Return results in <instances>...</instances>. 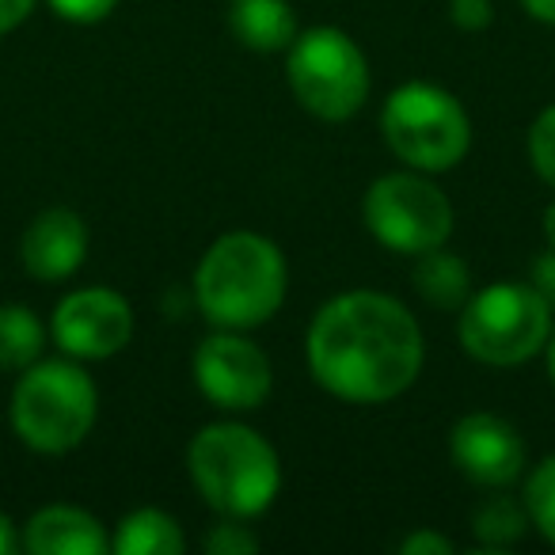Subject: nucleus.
<instances>
[{
  "label": "nucleus",
  "mask_w": 555,
  "mask_h": 555,
  "mask_svg": "<svg viewBox=\"0 0 555 555\" xmlns=\"http://www.w3.org/2000/svg\"><path fill=\"white\" fill-rule=\"evenodd\" d=\"M229 27L240 47L255 54H278L289 50L297 31V16L289 0H232L229 4Z\"/></svg>",
  "instance_id": "nucleus-14"
},
{
  "label": "nucleus",
  "mask_w": 555,
  "mask_h": 555,
  "mask_svg": "<svg viewBox=\"0 0 555 555\" xmlns=\"http://www.w3.org/2000/svg\"><path fill=\"white\" fill-rule=\"evenodd\" d=\"M286 255L259 232H224L202 255L194 297L209 324L247 332L259 327L286 301Z\"/></svg>",
  "instance_id": "nucleus-2"
},
{
  "label": "nucleus",
  "mask_w": 555,
  "mask_h": 555,
  "mask_svg": "<svg viewBox=\"0 0 555 555\" xmlns=\"http://www.w3.org/2000/svg\"><path fill=\"white\" fill-rule=\"evenodd\" d=\"M54 343L69 358L80 362H100L118 350H126L133 335V309L122 294L103 286L73 289L54 309Z\"/></svg>",
  "instance_id": "nucleus-10"
},
{
  "label": "nucleus",
  "mask_w": 555,
  "mask_h": 555,
  "mask_svg": "<svg viewBox=\"0 0 555 555\" xmlns=\"http://www.w3.org/2000/svg\"><path fill=\"white\" fill-rule=\"evenodd\" d=\"M453 464L479 487H509L525 472V441L514 423L491 411H472L449 434Z\"/></svg>",
  "instance_id": "nucleus-11"
},
{
  "label": "nucleus",
  "mask_w": 555,
  "mask_h": 555,
  "mask_svg": "<svg viewBox=\"0 0 555 555\" xmlns=\"http://www.w3.org/2000/svg\"><path fill=\"white\" fill-rule=\"evenodd\" d=\"M54 16L69 20V24H100L115 12L118 0H47Z\"/></svg>",
  "instance_id": "nucleus-22"
},
{
  "label": "nucleus",
  "mask_w": 555,
  "mask_h": 555,
  "mask_svg": "<svg viewBox=\"0 0 555 555\" xmlns=\"http://www.w3.org/2000/svg\"><path fill=\"white\" fill-rule=\"evenodd\" d=\"M400 552L403 555H449V552H453V544H449L446 537H438V532L418 529V532H411V537L403 540Z\"/></svg>",
  "instance_id": "nucleus-24"
},
{
  "label": "nucleus",
  "mask_w": 555,
  "mask_h": 555,
  "mask_svg": "<svg viewBox=\"0 0 555 555\" xmlns=\"http://www.w3.org/2000/svg\"><path fill=\"white\" fill-rule=\"evenodd\" d=\"M544 236H547V244L555 247V198H552V206H547V214H544Z\"/></svg>",
  "instance_id": "nucleus-29"
},
{
  "label": "nucleus",
  "mask_w": 555,
  "mask_h": 555,
  "mask_svg": "<svg viewBox=\"0 0 555 555\" xmlns=\"http://www.w3.org/2000/svg\"><path fill=\"white\" fill-rule=\"evenodd\" d=\"M186 547V537L179 521L164 509H133L118 521L115 537H111V552L115 555H176Z\"/></svg>",
  "instance_id": "nucleus-15"
},
{
  "label": "nucleus",
  "mask_w": 555,
  "mask_h": 555,
  "mask_svg": "<svg viewBox=\"0 0 555 555\" xmlns=\"http://www.w3.org/2000/svg\"><path fill=\"white\" fill-rule=\"evenodd\" d=\"M47 347L39 317L27 305H0V370H20L39 362Z\"/></svg>",
  "instance_id": "nucleus-17"
},
{
  "label": "nucleus",
  "mask_w": 555,
  "mask_h": 555,
  "mask_svg": "<svg viewBox=\"0 0 555 555\" xmlns=\"http://www.w3.org/2000/svg\"><path fill=\"white\" fill-rule=\"evenodd\" d=\"M309 370L347 403H388L423 373V332L396 297L354 289L317 312L309 327Z\"/></svg>",
  "instance_id": "nucleus-1"
},
{
  "label": "nucleus",
  "mask_w": 555,
  "mask_h": 555,
  "mask_svg": "<svg viewBox=\"0 0 555 555\" xmlns=\"http://www.w3.org/2000/svg\"><path fill=\"white\" fill-rule=\"evenodd\" d=\"M547 377H552V385H555V327H552V335H547Z\"/></svg>",
  "instance_id": "nucleus-30"
},
{
  "label": "nucleus",
  "mask_w": 555,
  "mask_h": 555,
  "mask_svg": "<svg viewBox=\"0 0 555 555\" xmlns=\"http://www.w3.org/2000/svg\"><path fill=\"white\" fill-rule=\"evenodd\" d=\"M461 347L483 365H521L547 347L552 305L537 286L494 282L461 309Z\"/></svg>",
  "instance_id": "nucleus-6"
},
{
  "label": "nucleus",
  "mask_w": 555,
  "mask_h": 555,
  "mask_svg": "<svg viewBox=\"0 0 555 555\" xmlns=\"http://www.w3.org/2000/svg\"><path fill=\"white\" fill-rule=\"evenodd\" d=\"M286 73L297 103L324 122L354 118L370 95V62L339 27H312L297 35Z\"/></svg>",
  "instance_id": "nucleus-7"
},
{
  "label": "nucleus",
  "mask_w": 555,
  "mask_h": 555,
  "mask_svg": "<svg viewBox=\"0 0 555 555\" xmlns=\"http://www.w3.org/2000/svg\"><path fill=\"white\" fill-rule=\"evenodd\" d=\"M525 509H529V525H537L540 537L555 547V456L532 468L525 483Z\"/></svg>",
  "instance_id": "nucleus-19"
},
{
  "label": "nucleus",
  "mask_w": 555,
  "mask_h": 555,
  "mask_svg": "<svg viewBox=\"0 0 555 555\" xmlns=\"http://www.w3.org/2000/svg\"><path fill=\"white\" fill-rule=\"evenodd\" d=\"M365 229L400 255H423L434 247H446L453 236V206L446 191L434 186L418 171H392L380 176L365 191L362 202Z\"/></svg>",
  "instance_id": "nucleus-8"
},
{
  "label": "nucleus",
  "mask_w": 555,
  "mask_h": 555,
  "mask_svg": "<svg viewBox=\"0 0 555 555\" xmlns=\"http://www.w3.org/2000/svg\"><path fill=\"white\" fill-rule=\"evenodd\" d=\"M380 130L396 156L415 171H449L468 156L472 122L456 95L438 85L396 88L380 111Z\"/></svg>",
  "instance_id": "nucleus-5"
},
{
  "label": "nucleus",
  "mask_w": 555,
  "mask_h": 555,
  "mask_svg": "<svg viewBox=\"0 0 555 555\" xmlns=\"http://www.w3.org/2000/svg\"><path fill=\"white\" fill-rule=\"evenodd\" d=\"M35 0H0V35L16 31L27 16H31Z\"/></svg>",
  "instance_id": "nucleus-26"
},
{
  "label": "nucleus",
  "mask_w": 555,
  "mask_h": 555,
  "mask_svg": "<svg viewBox=\"0 0 555 555\" xmlns=\"http://www.w3.org/2000/svg\"><path fill=\"white\" fill-rule=\"evenodd\" d=\"M453 4V24L464 31H479L491 24V4L487 0H449Z\"/></svg>",
  "instance_id": "nucleus-23"
},
{
  "label": "nucleus",
  "mask_w": 555,
  "mask_h": 555,
  "mask_svg": "<svg viewBox=\"0 0 555 555\" xmlns=\"http://www.w3.org/2000/svg\"><path fill=\"white\" fill-rule=\"evenodd\" d=\"M532 286H537L540 294H544V301L555 309V247L537 259V267H532Z\"/></svg>",
  "instance_id": "nucleus-25"
},
{
  "label": "nucleus",
  "mask_w": 555,
  "mask_h": 555,
  "mask_svg": "<svg viewBox=\"0 0 555 555\" xmlns=\"http://www.w3.org/2000/svg\"><path fill=\"white\" fill-rule=\"evenodd\" d=\"M24 547V540L16 537V525H12L9 514H0V555H12Z\"/></svg>",
  "instance_id": "nucleus-27"
},
{
  "label": "nucleus",
  "mask_w": 555,
  "mask_h": 555,
  "mask_svg": "<svg viewBox=\"0 0 555 555\" xmlns=\"http://www.w3.org/2000/svg\"><path fill=\"white\" fill-rule=\"evenodd\" d=\"M415 289L423 294V301L434 305V309L456 312V309H464L472 297L468 267H464V259L441 251V247L423 251L418 255V267H415Z\"/></svg>",
  "instance_id": "nucleus-16"
},
{
  "label": "nucleus",
  "mask_w": 555,
  "mask_h": 555,
  "mask_svg": "<svg viewBox=\"0 0 555 555\" xmlns=\"http://www.w3.org/2000/svg\"><path fill=\"white\" fill-rule=\"evenodd\" d=\"M24 552L31 555H103L111 552V537L100 517L80 506H47L24 525Z\"/></svg>",
  "instance_id": "nucleus-13"
},
{
  "label": "nucleus",
  "mask_w": 555,
  "mask_h": 555,
  "mask_svg": "<svg viewBox=\"0 0 555 555\" xmlns=\"http://www.w3.org/2000/svg\"><path fill=\"white\" fill-rule=\"evenodd\" d=\"M525 525H529V509L521 502L506 499V494H494L483 506L476 509V521L472 532L479 537V544L487 547H509L525 537Z\"/></svg>",
  "instance_id": "nucleus-18"
},
{
  "label": "nucleus",
  "mask_w": 555,
  "mask_h": 555,
  "mask_svg": "<svg viewBox=\"0 0 555 555\" xmlns=\"http://www.w3.org/2000/svg\"><path fill=\"white\" fill-rule=\"evenodd\" d=\"M259 547V540L247 532V525L240 521V517H224L221 525H214V529L206 532V552L214 555H247Z\"/></svg>",
  "instance_id": "nucleus-21"
},
{
  "label": "nucleus",
  "mask_w": 555,
  "mask_h": 555,
  "mask_svg": "<svg viewBox=\"0 0 555 555\" xmlns=\"http://www.w3.org/2000/svg\"><path fill=\"white\" fill-rule=\"evenodd\" d=\"M186 468L206 506L240 521L270 509L282 487V464L274 446L240 423L202 426L186 449Z\"/></svg>",
  "instance_id": "nucleus-3"
},
{
  "label": "nucleus",
  "mask_w": 555,
  "mask_h": 555,
  "mask_svg": "<svg viewBox=\"0 0 555 555\" xmlns=\"http://www.w3.org/2000/svg\"><path fill=\"white\" fill-rule=\"evenodd\" d=\"M529 160L544 183L555 186V103L540 111L537 122L529 130Z\"/></svg>",
  "instance_id": "nucleus-20"
},
{
  "label": "nucleus",
  "mask_w": 555,
  "mask_h": 555,
  "mask_svg": "<svg viewBox=\"0 0 555 555\" xmlns=\"http://www.w3.org/2000/svg\"><path fill=\"white\" fill-rule=\"evenodd\" d=\"M24 267L39 282H65L80 270L88 255V224L73 209H47L24 232Z\"/></svg>",
  "instance_id": "nucleus-12"
},
{
  "label": "nucleus",
  "mask_w": 555,
  "mask_h": 555,
  "mask_svg": "<svg viewBox=\"0 0 555 555\" xmlns=\"http://www.w3.org/2000/svg\"><path fill=\"white\" fill-rule=\"evenodd\" d=\"M100 392L77 362H35L12 392V426L35 453H69L92 434Z\"/></svg>",
  "instance_id": "nucleus-4"
},
{
  "label": "nucleus",
  "mask_w": 555,
  "mask_h": 555,
  "mask_svg": "<svg viewBox=\"0 0 555 555\" xmlns=\"http://www.w3.org/2000/svg\"><path fill=\"white\" fill-rule=\"evenodd\" d=\"M529 16H537L540 24H555V0H521Z\"/></svg>",
  "instance_id": "nucleus-28"
},
{
  "label": "nucleus",
  "mask_w": 555,
  "mask_h": 555,
  "mask_svg": "<svg viewBox=\"0 0 555 555\" xmlns=\"http://www.w3.org/2000/svg\"><path fill=\"white\" fill-rule=\"evenodd\" d=\"M194 380L202 396L224 411H255L274 388V370L255 343L236 332H217L194 350Z\"/></svg>",
  "instance_id": "nucleus-9"
}]
</instances>
